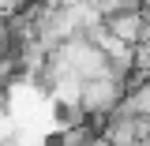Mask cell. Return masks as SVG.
I'll return each mask as SVG.
<instances>
[{
  "instance_id": "6da1fadb",
  "label": "cell",
  "mask_w": 150,
  "mask_h": 146,
  "mask_svg": "<svg viewBox=\"0 0 150 146\" xmlns=\"http://www.w3.org/2000/svg\"><path fill=\"white\" fill-rule=\"evenodd\" d=\"M120 105V75L109 71L101 79H90L83 86V109L86 112H109Z\"/></svg>"
},
{
  "instance_id": "277c9868",
  "label": "cell",
  "mask_w": 150,
  "mask_h": 146,
  "mask_svg": "<svg viewBox=\"0 0 150 146\" xmlns=\"http://www.w3.org/2000/svg\"><path fill=\"white\" fill-rule=\"evenodd\" d=\"M19 0H0V15H8V11H15Z\"/></svg>"
},
{
  "instance_id": "7a4b0ae2",
  "label": "cell",
  "mask_w": 150,
  "mask_h": 146,
  "mask_svg": "<svg viewBox=\"0 0 150 146\" xmlns=\"http://www.w3.org/2000/svg\"><path fill=\"white\" fill-rule=\"evenodd\" d=\"M105 26H109L112 34H120L124 41L139 45V41L146 37V11H139V8H124V11H116V15L105 19Z\"/></svg>"
},
{
  "instance_id": "3957f363",
  "label": "cell",
  "mask_w": 150,
  "mask_h": 146,
  "mask_svg": "<svg viewBox=\"0 0 150 146\" xmlns=\"http://www.w3.org/2000/svg\"><path fill=\"white\" fill-rule=\"evenodd\" d=\"M120 116H139V120H150V83H146V86H139V90H131L128 97H124Z\"/></svg>"
}]
</instances>
